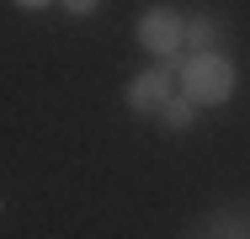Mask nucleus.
Masks as SVG:
<instances>
[{
    "label": "nucleus",
    "instance_id": "obj_1",
    "mask_svg": "<svg viewBox=\"0 0 250 239\" xmlns=\"http://www.w3.org/2000/svg\"><path fill=\"white\" fill-rule=\"evenodd\" d=\"M176 91L187 96L192 106H224V101L234 96V64H229L224 53H192V59L181 64Z\"/></svg>",
    "mask_w": 250,
    "mask_h": 239
},
{
    "label": "nucleus",
    "instance_id": "obj_2",
    "mask_svg": "<svg viewBox=\"0 0 250 239\" xmlns=\"http://www.w3.org/2000/svg\"><path fill=\"white\" fill-rule=\"evenodd\" d=\"M139 43L149 53H160V59H176L187 48V16H176L170 5H149L139 16Z\"/></svg>",
    "mask_w": 250,
    "mask_h": 239
},
{
    "label": "nucleus",
    "instance_id": "obj_3",
    "mask_svg": "<svg viewBox=\"0 0 250 239\" xmlns=\"http://www.w3.org/2000/svg\"><path fill=\"white\" fill-rule=\"evenodd\" d=\"M170 96H176L170 69H144V75H133V85H128V106H133V112H160Z\"/></svg>",
    "mask_w": 250,
    "mask_h": 239
},
{
    "label": "nucleus",
    "instance_id": "obj_4",
    "mask_svg": "<svg viewBox=\"0 0 250 239\" xmlns=\"http://www.w3.org/2000/svg\"><path fill=\"white\" fill-rule=\"evenodd\" d=\"M154 117H160V122H165L170 133H187V128H192V117H197V106H192L187 96L176 91L170 101H165V106H160V112H154Z\"/></svg>",
    "mask_w": 250,
    "mask_h": 239
},
{
    "label": "nucleus",
    "instance_id": "obj_5",
    "mask_svg": "<svg viewBox=\"0 0 250 239\" xmlns=\"http://www.w3.org/2000/svg\"><path fill=\"white\" fill-rule=\"evenodd\" d=\"M208 32H213V27H208L202 16H197V21H187V43H208Z\"/></svg>",
    "mask_w": 250,
    "mask_h": 239
},
{
    "label": "nucleus",
    "instance_id": "obj_6",
    "mask_svg": "<svg viewBox=\"0 0 250 239\" xmlns=\"http://www.w3.org/2000/svg\"><path fill=\"white\" fill-rule=\"evenodd\" d=\"M101 0H64V11H75V16H91Z\"/></svg>",
    "mask_w": 250,
    "mask_h": 239
},
{
    "label": "nucleus",
    "instance_id": "obj_7",
    "mask_svg": "<svg viewBox=\"0 0 250 239\" xmlns=\"http://www.w3.org/2000/svg\"><path fill=\"white\" fill-rule=\"evenodd\" d=\"M21 11H43V5H53V0H16Z\"/></svg>",
    "mask_w": 250,
    "mask_h": 239
}]
</instances>
